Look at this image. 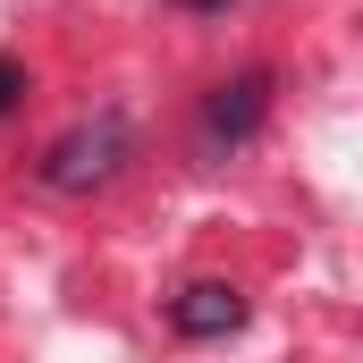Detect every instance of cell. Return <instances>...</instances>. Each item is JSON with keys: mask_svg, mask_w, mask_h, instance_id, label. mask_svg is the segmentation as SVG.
<instances>
[{"mask_svg": "<svg viewBox=\"0 0 363 363\" xmlns=\"http://www.w3.org/2000/svg\"><path fill=\"white\" fill-rule=\"evenodd\" d=\"M127 161H135V127H127V110H101V118H77L43 152V186L51 194H93V186L118 178Z\"/></svg>", "mask_w": 363, "mask_h": 363, "instance_id": "6da1fadb", "label": "cell"}, {"mask_svg": "<svg viewBox=\"0 0 363 363\" xmlns=\"http://www.w3.org/2000/svg\"><path fill=\"white\" fill-rule=\"evenodd\" d=\"M17 101H26V68H17V60H9V51H0V118H9V110H17Z\"/></svg>", "mask_w": 363, "mask_h": 363, "instance_id": "277c9868", "label": "cell"}, {"mask_svg": "<svg viewBox=\"0 0 363 363\" xmlns=\"http://www.w3.org/2000/svg\"><path fill=\"white\" fill-rule=\"evenodd\" d=\"M169 330L178 338H228V330H245V296L228 279H194L169 296Z\"/></svg>", "mask_w": 363, "mask_h": 363, "instance_id": "3957f363", "label": "cell"}, {"mask_svg": "<svg viewBox=\"0 0 363 363\" xmlns=\"http://www.w3.org/2000/svg\"><path fill=\"white\" fill-rule=\"evenodd\" d=\"M262 118H271V68H245V77L211 85V101H203V144L211 152H237Z\"/></svg>", "mask_w": 363, "mask_h": 363, "instance_id": "7a4b0ae2", "label": "cell"}, {"mask_svg": "<svg viewBox=\"0 0 363 363\" xmlns=\"http://www.w3.org/2000/svg\"><path fill=\"white\" fill-rule=\"evenodd\" d=\"M178 9H237V0H178Z\"/></svg>", "mask_w": 363, "mask_h": 363, "instance_id": "5b68a950", "label": "cell"}]
</instances>
